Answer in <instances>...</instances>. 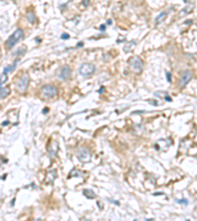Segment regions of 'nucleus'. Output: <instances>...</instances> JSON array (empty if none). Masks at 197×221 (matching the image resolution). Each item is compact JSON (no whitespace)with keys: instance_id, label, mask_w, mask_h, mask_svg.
Listing matches in <instances>:
<instances>
[{"instance_id":"f257e3e1","label":"nucleus","mask_w":197,"mask_h":221,"mask_svg":"<svg viewBox=\"0 0 197 221\" xmlns=\"http://www.w3.org/2000/svg\"><path fill=\"white\" fill-rule=\"evenodd\" d=\"M24 38V31L22 29H17L12 34L6 41V46L9 48H13L16 43H18Z\"/></svg>"},{"instance_id":"f03ea898","label":"nucleus","mask_w":197,"mask_h":221,"mask_svg":"<svg viewBox=\"0 0 197 221\" xmlns=\"http://www.w3.org/2000/svg\"><path fill=\"white\" fill-rule=\"evenodd\" d=\"M96 71V66L92 63H83L79 67V74L83 77H89L94 74Z\"/></svg>"},{"instance_id":"7ed1b4c3","label":"nucleus","mask_w":197,"mask_h":221,"mask_svg":"<svg viewBox=\"0 0 197 221\" xmlns=\"http://www.w3.org/2000/svg\"><path fill=\"white\" fill-rule=\"evenodd\" d=\"M29 82H30V77L28 74H24L21 77L19 78V80L16 83V88L17 91L20 92H25L29 86Z\"/></svg>"},{"instance_id":"20e7f679","label":"nucleus","mask_w":197,"mask_h":221,"mask_svg":"<svg viewBox=\"0 0 197 221\" xmlns=\"http://www.w3.org/2000/svg\"><path fill=\"white\" fill-rule=\"evenodd\" d=\"M128 62H129L131 68L136 73H141L144 67V62L141 58L138 57V56H133V57H131L128 60Z\"/></svg>"},{"instance_id":"39448f33","label":"nucleus","mask_w":197,"mask_h":221,"mask_svg":"<svg viewBox=\"0 0 197 221\" xmlns=\"http://www.w3.org/2000/svg\"><path fill=\"white\" fill-rule=\"evenodd\" d=\"M42 95L45 96V97L51 98V97H54L55 95H57V88H56L54 86L46 85V86L42 87Z\"/></svg>"},{"instance_id":"423d86ee","label":"nucleus","mask_w":197,"mask_h":221,"mask_svg":"<svg viewBox=\"0 0 197 221\" xmlns=\"http://www.w3.org/2000/svg\"><path fill=\"white\" fill-rule=\"evenodd\" d=\"M91 156H92L91 151L88 150V148H85V147L81 148V150L78 151V154H77L78 159L83 163L89 162L91 160Z\"/></svg>"},{"instance_id":"0eeeda50","label":"nucleus","mask_w":197,"mask_h":221,"mask_svg":"<svg viewBox=\"0 0 197 221\" xmlns=\"http://www.w3.org/2000/svg\"><path fill=\"white\" fill-rule=\"evenodd\" d=\"M71 77V69L68 65H64L62 66V68L59 71L58 74V78L63 80V81H66Z\"/></svg>"},{"instance_id":"6e6552de","label":"nucleus","mask_w":197,"mask_h":221,"mask_svg":"<svg viewBox=\"0 0 197 221\" xmlns=\"http://www.w3.org/2000/svg\"><path fill=\"white\" fill-rule=\"evenodd\" d=\"M191 79H192V74L190 71L183 72V74L182 75V77H180V87H184L190 82Z\"/></svg>"},{"instance_id":"1a4fd4ad","label":"nucleus","mask_w":197,"mask_h":221,"mask_svg":"<svg viewBox=\"0 0 197 221\" xmlns=\"http://www.w3.org/2000/svg\"><path fill=\"white\" fill-rule=\"evenodd\" d=\"M167 15H168V12H166V11L161 12V13L155 18V24H156V26H159V24H161L165 19H166Z\"/></svg>"},{"instance_id":"9d476101","label":"nucleus","mask_w":197,"mask_h":221,"mask_svg":"<svg viewBox=\"0 0 197 221\" xmlns=\"http://www.w3.org/2000/svg\"><path fill=\"white\" fill-rule=\"evenodd\" d=\"M83 196L87 199H95L96 198V194L93 190H90V189H85L83 190Z\"/></svg>"},{"instance_id":"9b49d317","label":"nucleus","mask_w":197,"mask_h":221,"mask_svg":"<svg viewBox=\"0 0 197 221\" xmlns=\"http://www.w3.org/2000/svg\"><path fill=\"white\" fill-rule=\"evenodd\" d=\"M19 58L18 59H16L15 60V62L13 63V65H9V66H5L4 67V69H3V72L2 73H5V74H7V73H9V72H12V71H14V69L16 68V66H17V63L19 62Z\"/></svg>"},{"instance_id":"f8f14e48","label":"nucleus","mask_w":197,"mask_h":221,"mask_svg":"<svg viewBox=\"0 0 197 221\" xmlns=\"http://www.w3.org/2000/svg\"><path fill=\"white\" fill-rule=\"evenodd\" d=\"M10 87H1V90H0V95H1V98H5L6 96L9 95L10 94Z\"/></svg>"},{"instance_id":"ddd939ff","label":"nucleus","mask_w":197,"mask_h":221,"mask_svg":"<svg viewBox=\"0 0 197 221\" xmlns=\"http://www.w3.org/2000/svg\"><path fill=\"white\" fill-rule=\"evenodd\" d=\"M27 20L31 24H34L36 22L37 18H36V15H35V13L33 11H30V12H28V13H27Z\"/></svg>"},{"instance_id":"4468645a","label":"nucleus","mask_w":197,"mask_h":221,"mask_svg":"<svg viewBox=\"0 0 197 221\" xmlns=\"http://www.w3.org/2000/svg\"><path fill=\"white\" fill-rule=\"evenodd\" d=\"M136 41H131V43H128L127 45L124 46V52H129L132 49V45H135Z\"/></svg>"},{"instance_id":"2eb2a0df","label":"nucleus","mask_w":197,"mask_h":221,"mask_svg":"<svg viewBox=\"0 0 197 221\" xmlns=\"http://www.w3.org/2000/svg\"><path fill=\"white\" fill-rule=\"evenodd\" d=\"M191 8H193V5H190V6H188V7H185V8H184V9L182 10V13H185V14L190 13V12L192 11Z\"/></svg>"},{"instance_id":"dca6fc26","label":"nucleus","mask_w":197,"mask_h":221,"mask_svg":"<svg viewBox=\"0 0 197 221\" xmlns=\"http://www.w3.org/2000/svg\"><path fill=\"white\" fill-rule=\"evenodd\" d=\"M6 81H7V74L2 73V74H1V81H0V83H1V85H3V84L5 83Z\"/></svg>"},{"instance_id":"f3484780","label":"nucleus","mask_w":197,"mask_h":221,"mask_svg":"<svg viewBox=\"0 0 197 221\" xmlns=\"http://www.w3.org/2000/svg\"><path fill=\"white\" fill-rule=\"evenodd\" d=\"M166 75H167V81L168 83H171L172 82V75L170 72H166Z\"/></svg>"},{"instance_id":"a211bd4d","label":"nucleus","mask_w":197,"mask_h":221,"mask_svg":"<svg viewBox=\"0 0 197 221\" xmlns=\"http://www.w3.org/2000/svg\"><path fill=\"white\" fill-rule=\"evenodd\" d=\"M175 202L176 203H185V204L188 203V202H187L186 200H175Z\"/></svg>"},{"instance_id":"6ab92c4d","label":"nucleus","mask_w":197,"mask_h":221,"mask_svg":"<svg viewBox=\"0 0 197 221\" xmlns=\"http://www.w3.org/2000/svg\"><path fill=\"white\" fill-rule=\"evenodd\" d=\"M69 38H70V37H69V35H68V34H62V35H61V38H62V39H68Z\"/></svg>"},{"instance_id":"aec40b11","label":"nucleus","mask_w":197,"mask_h":221,"mask_svg":"<svg viewBox=\"0 0 197 221\" xmlns=\"http://www.w3.org/2000/svg\"><path fill=\"white\" fill-rule=\"evenodd\" d=\"M82 4H83V5L85 6V7H87V6L90 4V1H89V0H85V1H83V2H82Z\"/></svg>"},{"instance_id":"412c9836","label":"nucleus","mask_w":197,"mask_h":221,"mask_svg":"<svg viewBox=\"0 0 197 221\" xmlns=\"http://www.w3.org/2000/svg\"><path fill=\"white\" fill-rule=\"evenodd\" d=\"M104 86H102V87H100V90L98 91V92H99V94H103V92H104Z\"/></svg>"},{"instance_id":"4be33fe9","label":"nucleus","mask_w":197,"mask_h":221,"mask_svg":"<svg viewBox=\"0 0 197 221\" xmlns=\"http://www.w3.org/2000/svg\"><path fill=\"white\" fill-rule=\"evenodd\" d=\"M149 102H152L151 104H152V105H158V102H157V101H155V100H149Z\"/></svg>"},{"instance_id":"5701e85b","label":"nucleus","mask_w":197,"mask_h":221,"mask_svg":"<svg viewBox=\"0 0 197 221\" xmlns=\"http://www.w3.org/2000/svg\"><path fill=\"white\" fill-rule=\"evenodd\" d=\"M165 99H166L167 100V101H172V98L170 97V96H168V94L166 96V97H165Z\"/></svg>"},{"instance_id":"b1692460","label":"nucleus","mask_w":197,"mask_h":221,"mask_svg":"<svg viewBox=\"0 0 197 221\" xmlns=\"http://www.w3.org/2000/svg\"><path fill=\"white\" fill-rule=\"evenodd\" d=\"M104 29H106V25H102L100 27V31H104Z\"/></svg>"},{"instance_id":"393cba45","label":"nucleus","mask_w":197,"mask_h":221,"mask_svg":"<svg viewBox=\"0 0 197 221\" xmlns=\"http://www.w3.org/2000/svg\"><path fill=\"white\" fill-rule=\"evenodd\" d=\"M8 124H9V121H8V120H7V121H5V122H3V123H2V126H7Z\"/></svg>"},{"instance_id":"a878e982","label":"nucleus","mask_w":197,"mask_h":221,"mask_svg":"<svg viewBox=\"0 0 197 221\" xmlns=\"http://www.w3.org/2000/svg\"><path fill=\"white\" fill-rule=\"evenodd\" d=\"M47 111H49V108H45V109L42 110V113L46 114V113H47Z\"/></svg>"},{"instance_id":"bb28decb","label":"nucleus","mask_w":197,"mask_h":221,"mask_svg":"<svg viewBox=\"0 0 197 221\" xmlns=\"http://www.w3.org/2000/svg\"><path fill=\"white\" fill-rule=\"evenodd\" d=\"M83 45H84V43H83V42H78L77 46H76V47H80V46H83Z\"/></svg>"},{"instance_id":"cd10ccee","label":"nucleus","mask_w":197,"mask_h":221,"mask_svg":"<svg viewBox=\"0 0 197 221\" xmlns=\"http://www.w3.org/2000/svg\"><path fill=\"white\" fill-rule=\"evenodd\" d=\"M107 23L108 24V25H110V24H111V20H107Z\"/></svg>"},{"instance_id":"c85d7f7f","label":"nucleus","mask_w":197,"mask_h":221,"mask_svg":"<svg viewBox=\"0 0 197 221\" xmlns=\"http://www.w3.org/2000/svg\"><path fill=\"white\" fill-rule=\"evenodd\" d=\"M36 221H42L41 219H37V220H36Z\"/></svg>"}]
</instances>
